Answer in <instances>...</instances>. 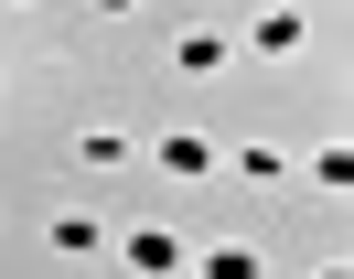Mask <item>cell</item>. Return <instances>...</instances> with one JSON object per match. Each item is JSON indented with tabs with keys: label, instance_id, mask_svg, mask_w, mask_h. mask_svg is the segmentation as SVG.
Returning <instances> with one entry per match:
<instances>
[{
	"label": "cell",
	"instance_id": "6da1fadb",
	"mask_svg": "<svg viewBox=\"0 0 354 279\" xmlns=\"http://www.w3.org/2000/svg\"><path fill=\"white\" fill-rule=\"evenodd\" d=\"M118 247H129V269H151V279H172V269H183V236H172V226H129Z\"/></svg>",
	"mask_w": 354,
	"mask_h": 279
},
{
	"label": "cell",
	"instance_id": "277c9868",
	"mask_svg": "<svg viewBox=\"0 0 354 279\" xmlns=\"http://www.w3.org/2000/svg\"><path fill=\"white\" fill-rule=\"evenodd\" d=\"M225 54H236L225 33H183V43H172V64H183V75H225Z\"/></svg>",
	"mask_w": 354,
	"mask_h": 279
},
{
	"label": "cell",
	"instance_id": "3957f363",
	"mask_svg": "<svg viewBox=\"0 0 354 279\" xmlns=\"http://www.w3.org/2000/svg\"><path fill=\"white\" fill-rule=\"evenodd\" d=\"M54 247H65V258H97V247H108V215H54Z\"/></svg>",
	"mask_w": 354,
	"mask_h": 279
},
{
	"label": "cell",
	"instance_id": "5b68a950",
	"mask_svg": "<svg viewBox=\"0 0 354 279\" xmlns=\"http://www.w3.org/2000/svg\"><path fill=\"white\" fill-rule=\"evenodd\" d=\"M204 279H258V247H204Z\"/></svg>",
	"mask_w": 354,
	"mask_h": 279
},
{
	"label": "cell",
	"instance_id": "7a4b0ae2",
	"mask_svg": "<svg viewBox=\"0 0 354 279\" xmlns=\"http://www.w3.org/2000/svg\"><path fill=\"white\" fill-rule=\"evenodd\" d=\"M215 161H225V150L204 140V129H172V140H161V172H183V183H204Z\"/></svg>",
	"mask_w": 354,
	"mask_h": 279
}]
</instances>
